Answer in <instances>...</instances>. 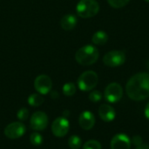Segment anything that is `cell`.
Here are the masks:
<instances>
[{
    "instance_id": "cell-1",
    "label": "cell",
    "mask_w": 149,
    "mask_h": 149,
    "mask_svg": "<svg viewBox=\"0 0 149 149\" xmlns=\"http://www.w3.org/2000/svg\"><path fill=\"white\" fill-rule=\"evenodd\" d=\"M127 96L135 101H141L149 97V73L139 72L132 76L127 83Z\"/></svg>"
},
{
    "instance_id": "cell-2",
    "label": "cell",
    "mask_w": 149,
    "mask_h": 149,
    "mask_svg": "<svg viewBox=\"0 0 149 149\" xmlns=\"http://www.w3.org/2000/svg\"><path fill=\"white\" fill-rule=\"evenodd\" d=\"M99 55V51L95 46L86 45L77 51L75 59L81 65H91L97 62Z\"/></svg>"
},
{
    "instance_id": "cell-3",
    "label": "cell",
    "mask_w": 149,
    "mask_h": 149,
    "mask_svg": "<svg viewBox=\"0 0 149 149\" xmlns=\"http://www.w3.org/2000/svg\"><path fill=\"white\" fill-rule=\"evenodd\" d=\"M78 15L82 18L96 16L100 10V4L96 0H80L76 7Z\"/></svg>"
},
{
    "instance_id": "cell-4",
    "label": "cell",
    "mask_w": 149,
    "mask_h": 149,
    "mask_svg": "<svg viewBox=\"0 0 149 149\" xmlns=\"http://www.w3.org/2000/svg\"><path fill=\"white\" fill-rule=\"evenodd\" d=\"M98 74L93 71L84 72L78 79V86L83 92L92 91L98 84Z\"/></svg>"
},
{
    "instance_id": "cell-5",
    "label": "cell",
    "mask_w": 149,
    "mask_h": 149,
    "mask_svg": "<svg viewBox=\"0 0 149 149\" xmlns=\"http://www.w3.org/2000/svg\"><path fill=\"white\" fill-rule=\"evenodd\" d=\"M126 61V54L123 51L113 50L107 52L103 57V63L109 67H118Z\"/></svg>"
},
{
    "instance_id": "cell-6",
    "label": "cell",
    "mask_w": 149,
    "mask_h": 149,
    "mask_svg": "<svg viewBox=\"0 0 149 149\" xmlns=\"http://www.w3.org/2000/svg\"><path fill=\"white\" fill-rule=\"evenodd\" d=\"M104 95L109 103H117L123 97V88L119 83L113 82L106 87Z\"/></svg>"
},
{
    "instance_id": "cell-7",
    "label": "cell",
    "mask_w": 149,
    "mask_h": 149,
    "mask_svg": "<svg viewBox=\"0 0 149 149\" xmlns=\"http://www.w3.org/2000/svg\"><path fill=\"white\" fill-rule=\"evenodd\" d=\"M48 116L42 111L35 112L30 120V125L31 129L35 131H44L48 126Z\"/></svg>"
},
{
    "instance_id": "cell-8",
    "label": "cell",
    "mask_w": 149,
    "mask_h": 149,
    "mask_svg": "<svg viewBox=\"0 0 149 149\" xmlns=\"http://www.w3.org/2000/svg\"><path fill=\"white\" fill-rule=\"evenodd\" d=\"M69 129H70L69 121L64 116L57 118L56 120H54V121L52 124V134L58 138H62L68 134Z\"/></svg>"
},
{
    "instance_id": "cell-9",
    "label": "cell",
    "mask_w": 149,
    "mask_h": 149,
    "mask_svg": "<svg viewBox=\"0 0 149 149\" xmlns=\"http://www.w3.org/2000/svg\"><path fill=\"white\" fill-rule=\"evenodd\" d=\"M34 87L36 91L42 95L49 93L52 87V82L51 78L45 74L38 75L34 80Z\"/></svg>"
},
{
    "instance_id": "cell-10",
    "label": "cell",
    "mask_w": 149,
    "mask_h": 149,
    "mask_svg": "<svg viewBox=\"0 0 149 149\" xmlns=\"http://www.w3.org/2000/svg\"><path fill=\"white\" fill-rule=\"evenodd\" d=\"M25 131L26 127L22 122H12L4 128V135L9 139H18L25 134Z\"/></svg>"
},
{
    "instance_id": "cell-11",
    "label": "cell",
    "mask_w": 149,
    "mask_h": 149,
    "mask_svg": "<svg viewBox=\"0 0 149 149\" xmlns=\"http://www.w3.org/2000/svg\"><path fill=\"white\" fill-rule=\"evenodd\" d=\"M131 139L125 134H118L114 135L111 141V149H130Z\"/></svg>"
},
{
    "instance_id": "cell-12",
    "label": "cell",
    "mask_w": 149,
    "mask_h": 149,
    "mask_svg": "<svg viewBox=\"0 0 149 149\" xmlns=\"http://www.w3.org/2000/svg\"><path fill=\"white\" fill-rule=\"evenodd\" d=\"M79 124L84 130H91L95 125V117L90 111H84L79 118Z\"/></svg>"
},
{
    "instance_id": "cell-13",
    "label": "cell",
    "mask_w": 149,
    "mask_h": 149,
    "mask_svg": "<svg viewBox=\"0 0 149 149\" xmlns=\"http://www.w3.org/2000/svg\"><path fill=\"white\" fill-rule=\"evenodd\" d=\"M100 118L105 122H111L115 119L116 112L113 107L107 104H103L99 108Z\"/></svg>"
},
{
    "instance_id": "cell-14",
    "label": "cell",
    "mask_w": 149,
    "mask_h": 149,
    "mask_svg": "<svg viewBox=\"0 0 149 149\" xmlns=\"http://www.w3.org/2000/svg\"><path fill=\"white\" fill-rule=\"evenodd\" d=\"M77 17L74 16V15H72V14H66L62 18H61V21H60V25L61 27L65 30V31H70V30H72L76 24H77Z\"/></svg>"
},
{
    "instance_id": "cell-15",
    "label": "cell",
    "mask_w": 149,
    "mask_h": 149,
    "mask_svg": "<svg viewBox=\"0 0 149 149\" xmlns=\"http://www.w3.org/2000/svg\"><path fill=\"white\" fill-rule=\"evenodd\" d=\"M108 40V35L104 31H96L92 38V42L97 45H103Z\"/></svg>"
},
{
    "instance_id": "cell-16",
    "label": "cell",
    "mask_w": 149,
    "mask_h": 149,
    "mask_svg": "<svg viewBox=\"0 0 149 149\" xmlns=\"http://www.w3.org/2000/svg\"><path fill=\"white\" fill-rule=\"evenodd\" d=\"M44 98H43V96H42V94H40V93H32V94H31L29 97H28V100H27V101H28V103H29V105L30 106H31V107H39V106H41L43 103H44Z\"/></svg>"
},
{
    "instance_id": "cell-17",
    "label": "cell",
    "mask_w": 149,
    "mask_h": 149,
    "mask_svg": "<svg viewBox=\"0 0 149 149\" xmlns=\"http://www.w3.org/2000/svg\"><path fill=\"white\" fill-rule=\"evenodd\" d=\"M68 145L72 149H79L82 145V140L78 135H72L68 140Z\"/></svg>"
},
{
    "instance_id": "cell-18",
    "label": "cell",
    "mask_w": 149,
    "mask_h": 149,
    "mask_svg": "<svg viewBox=\"0 0 149 149\" xmlns=\"http://www.w3.org/2000/svg\"><path fill=\"white\" fill-rule=\"evenodd\" d=\"M62 90H63V93L65 96H72L76 93V86L72 82H68L63 86Z\"/></svg>"
},
{
    "instance_id": "cell-19",
    "label": "cell",
    "mask_w": 149,
    "mask_h": 149,
    "mask_svg": "<svg viewBox=\"0 0 149 149\" xmlns=\"http://www.w3.org/2000/svg\"><path fill=\"white\" fill-rule=\"evenodd\" d=\"M129 2H130V0H107L108 4L111 7L115 8V9H120V8L124 7Z\"/></svg>"
},
{
    "instance_id": "cell-20",
    "label": "cell",
    "mask_w": 149,
    "mask_h": 149,
    "mask_svg": "<svg viewBox=\"0 0 149 149\" xmlns=\"http://www.w3.org/2000/svg\"><path fill=\"white\" fill-rule=\"evenodd\" d=\"M30 141H31V143L33 146H40L43 143L44 139H43V137H42V135L40 134L33 133L30 136Z\"/></svg>"
},
{
    "instance_id": "cell-21",
    "label": "cell",
    "mask_w": 149,
    "mask_h": 149,
    "mask_svg": "<svg viewBox=\"0 0 149 149\" xmlns=\"http://www.w3.org/2000/svg\"><path fill=\"white\" fill-rule=\"evenodd\" d=\"M83 149H102V146L98 141L90 140L84 144Z\"/></svg>"
},
{
    "instance_id": "cell-22",
    "label": "cell",
    "mask_w": 149,
    "mask_h": 149,
    "mask_svg": "<svg viewBox=\"0 0 149 149\" xmlns=\"http://www.w3.org/2000/svg\"><path fill=\"white\" fill-rule=\"evenodd\" d=\"M88 98H89V100L92 102L97 103V102L100 101V100L102 99V93L100 91H98V90H94V91H93V92L90 93Z\"/></svg>"
},
{
    "instance_id": "cell-23",
    "label": "cell",
    "mask_w": 149,
    "mask_h": 149,
    "mask_svg": "<svg viewBox=\"0 0 149 149\" xmlns=\"http://www.w3.org/2000/svg\"><path fill=\"white\" fill-rule=\"evenodd\" d=\"M17 117L21 121L26 120L28 119V117H29V110L27 108H25V107H23V108L19 109L18 112H17Z\"/></svg>"
},
{
    "instance_id": "cell-24",
    "label": "cell",
    "mask_w": 149,
    "mask_h": 149,
    "mask_svg": "<svg viewBox=\"0 0 149 149\" xmlns=\"http://www.w3.org/2000/svg\"><path fill=\"white\" fill-rule=\"evenodd\" d=\"M131 142L136 147V146L141 144V143L143 142V141H142V138H141L140 135H135V136H134V138L131 140Z\"/></svg>"
},
{
    "instance_id": "cell-25",
    "label": "cell",
    "mask_w": 149,
    "mask_h": 149,
    "mask_svg": "<svg viewBox=\"0 0 149 149\" xmlns=\"http://www.w3.org/2000/svg\"><path fill=\"white\" fill-rule=\"evenodd\" d=\"M135 149H149V145L146 144V143H141L138 146H136V148Z\"/></svg>"
},
{
    "instance_id": "cell-26",
    "label": "cell",
    "mask_w": 149,
    "mask_h": 149,
    "mask_svg": "<svg viewBox=\"0 0 149 149\" xmlns=\"http://www.w3.org/2000/svg\"><path fill=\"white\" fill-rule=\"evenodd\" d=\"M145 115H146L147 119L149 120V102L148 103V105H147V107L145 108Z\"/></svg>"
},
{
    "instance_id": "cell-27",
    "label": "cell",
    "mask_w": 149,
    "mask_h": 149,
    "mask_svg": "<svg viewBox=\"0 0 149 149\" xmlns=\"http://www.w3.org/2000/svg\"><path fill=\"white\" fill-rule=\"evenodd\" d=\"M51 97L52 98V99H58V93H57V92H52L51 93Z\"/></svg>"
},
{
    "instance_id": "cell-28",
    "label": "cell",
    "mask_w": 149,
    "mask_h": 149,
    "mask_svg": "<svg viewBox=\"0 0 149 149\" xmlns=\"http://www.w3.org/2000/svg\"><path fill=\"white\" fill-rule=\"evenodd\" d=\"M146 2H148V3H149V0H145Z\"/></svg>"
},
{
    "instance_id": "cell-29",
    "label": "cell",
    "mask_w": 149,
    "mask_h": 149,
    "mask_svg": "<svg viewBox=\"0 0 149 149\" xmlns=\"http://www.w3.org/2000/svg\"><path fill=\"white\" fill-rule=\"evenodd\" d=\"M148 67H149V63H148Z\"/></svg>"
}]
</instances>
